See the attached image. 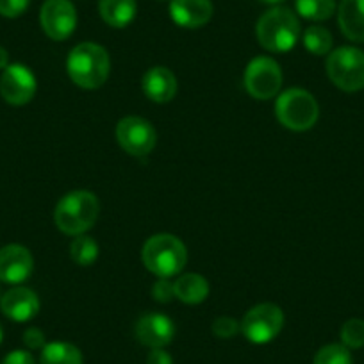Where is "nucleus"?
Wrapping results in <instances>:
<instances>
[{"mask_svg":"<svg viewBox=\"0 0 364 364\" xmlns=\"http://www.w3.org/2000/svg\"><path fill=\"white\" fill-rule=\"evenodd\" d=\"M66 72L72 82L82 90H97L109 77L111 58L102 45L79 43L66 59Z\"/></svg>","mask_w":364,"mask_h":364,"instance_id":"obj_1","label":"nucleus"},{"mask_svg":"<svg viewBox=\"0 0 364 364\" xmlns=\"http://www.w3.org/2000/svg\"><path fill=\"white\" fill-rule=\"evenodd\" d=\"M100 215V202L95 193L77 190L66 193L58 202L54 222L61 232L68 236H80L95 225Z\"/></svg>","mask_w":364,"mask_h":364,"instance_id":"obj_2","label":"nucleus"},{"mask_svg":"<svg viewBox=\"0 0 364 364\" xmlns=\"http://www.w3.org/2000/svg\"><path fill=\"white\" fill-rule=\"evenodd\" d=\"M255 34L262 48L268 52L291 50L300 38V22L295 13L288 8H273L259 18Z\"/></svg>","mask_w":364,"mask_h":364,"instance_id":"obj_3","label":"nucleus"},{"mask_svg":"<svg viewBox=\"0 0 364 364\" xmlns=\"http://www.w3.org/2000/svg\"><path fill=\"white\" fill-rule=\"evenodd\" d=\"M143 262L159 279L178 275L188 262L186 245L173 234H156L143 245Z\"/></svg>","mask_w":364,"mask_h":364,"instance_id":"obj_4","label":"nucleus"},{"mask_svg":"<svg viewBox=\"0 0 364 364\" xmlns=\"http://www.w3.org/2000/svg\"><path fill=\"white\" fill-rule=\"evenodd\" d=\"M275 114L286 129L304 132L314 127L318 117H320V107L309 91L302 90V87H291L279 95L277 104H275Z\"/></svg>","mask_w":364,"mask_h":364,"instance_id":"obj_5","label":"nucleus"},{"mask_svg":"<svg viewBox=\"0 0 364 364\" xmlns=\"http://www.w3.org/2000/svg\"><path fill=\"white\" fill-rule=\"evenodd\" d=\"M327 75L336 87L353 93L364 87V52L355 47H339L327 58Z\"/></svg>","mask_w":364,"mask_h":364,"instance_id":"obj_6","label":"nucleus"},{"mask_svg":"<svg viewBox=\"0 0 364 364\" xmlns=\"http://www.w3.org/2000/svg\"><path fill=\"white\" fill-rule=\"evenodd\" d=\"M284 327V313L277 304H257L245 314L241 332L254 345L273 341Z\"/></svg>","mask_w":364,"mask_h":364,"instance_id":"obj_7","label":"nucleus"},{"mask_svg":"<svg viewBox=\"0 0 364 364\" xmlns=\"http://www.w3.org/2000/svg\"><path fill=\"white\" fill-rule=\"evenodd\" d=\"M245 87L254 99L269 100L282 87V70L272 58H255L245 70Z\"/></svg>","mask_w":364,"mask_h":364,"instance_id":"obj_8","label":"nucleus"},{"mask_svg":"<svg viewBox=\"0 0 364 364\" xmlns=\"http://www.w3.org/2000/svg\"><path fill=\"white\" fill-rule=\"evenodd\" d=\"M117 139L131 156H146L157 143V132L149 120L141 117H125L117 125Z\"/></svg>","mask_w":364,"mask_h":364,"instance_id":"obj_9","label":"nucleus"},{"mask_svg":"<svg viewBox=\"0 0 364 364\" xmlns=\"http://www.w3.org/2000/svg\"><path fill=\"white\" fill-rule=\"evenodd\" d=\"M36 77L26 65H9L0 75V95L11 106H26L36 95Z\"/></svg>","mask_w":364,"mask_h":364,"instance_id":"obj_10","label":"nucleus"},{"mask_svg":"<svg viewBox=\"0 0 364 364\" xmlns=\"http://www.w3.org/2000/svg\"><path fill=\"white\" fill-rule=\"evenodd\" d=\"M45 34L54 41H65L77 27V11L70 0H45L40 11Z\"/></svg>","mask_w":364,"mask_h":364,"instance_id":"obj_11","label":"nucleus"},{"mask_svg":"<svg viewBox=\"0 0 364 364\" xmlns=\"http://www.w3.org/2000/svg\"><path fill=\"white\" fill-rule=\"evenodd\" d=\"M34 259L29 248L22 245H6L0 248V281L6 284H20L31 277Z\"/></svg>","mask_w":364,"mask_h":364,"instance_id":"obj_12","label":"nucleus"},{"mask_svg":"<svg viewBox=\"0 0 364 364\" xmlns=\"http://www.w3.org/2000/svg\"><path fill=\"white\" fill-rule=\"evenodd\" d=\"M136 339L141 345L152 348H164L170 345L171 339L175 336V325L168 316L159 313H149L143 314L138 321H136Z\"/></svg>","mask_w":364,"mask_h":364,"instance_id":"obj_13","label":"nucleus"},{"mask_svg":"<svg viewBox=\"0 0 364 364\" xmlns=\"http://www.w3.org/2000/svg\"><path fill=\"white\" fill-rule=\"evenodd\" d=\"M0 309L9 320L29 321L40 313V299L33 289L16 286L0 299Z\"/></svg>","mask_w":364,"mask_h":364,"instance_id":"obj_14","label":"nucleus"},{"mask_svg":"<svg viewBox=\"0 0 364 364\" xmlns=\"http://www.w3.org/2000/svg\"><path fill=\"white\" fill-rule=\"evenodd\" d=\"M170 16L178 27L198 29L213 18L211 0H170Z\"/></svg>","mask_w":364,"mask_h":364,"instance_id":"obj_15","label":"nucleus"},{"mask_svg":"<svg viewBox=\"0 0 364 364\" xmlns=\"http://www.w3.org/2000/svg\"><path fill=\"white\" fill-rule=\"evenodd\" d=\"M143 91L152 102L166 104L177 95V79L166 66H154L143 75Z\"/></svg>","mask_w":364,"mask_h":364,"instance_id":"obj_16","label":"nucleus"},{"mask_svg":"<svg viewBox=\"0 0 364 364\" xmlns=\"http://www.w3.org/2000/svg\"><path fill=\"white\" fill-rule=\"evenodd\" d=\"M338 23L350 41L364 43V0H341Z\"/></svg>","mask_w":364,"mask_h":364,"instance_id":"obj_17","label":"nucleus"},{"mask_svg":"<svg viewBox=\"0 0 364 364\" xmlns=\"http://www.w3.org/2000/svg\"><path fill=\"white\" fill-rule=\"evenodd\" d=\"M99 11L104 22L114 29H124L138 13L136 0H99Z\"/></svg>","mask_w":364,"mask_h":364,"instance_id":"obj_18","label":"nucleus"},{"mask_svg":"<svg viewBox=\"0 0 364 364\" xmlns=\"http://www.w3.org/2000/svg\"><path fill=\"white\" fill-rule=\"evenodd\" d=\"M173 289L175 299L195 306V304H202L208 299L209 282L198 273H184L173 282Z\"/></svg>","mask_w":364,"mask_h":364,"instance_id":"obj_19","label":"nucleus"},{"mask_svg":"<svg viewBox=\"0 0 364 364\" xmlns=\"http://www.w3.org/2000/svg\"><path fill=\"white\" fill-rule=\"evenodd\" d=\"M82 352L72 343L55 341L41 348L40 364H82Z\"/></svg>","mask_w":364,"mask_h":364,"instance_id":"obj_20","label":"nucleus"},{"mask_svg":"<svg viewBox=\"0 0 364 364\" xmlns=\"http://www.w3.org/2000/svg\"><path fill=\"white\" fill-rule=\"evenodd\" d=\"M70 257L79 266H91L99 259V243L91 236L80 234L70 245Z\"/></svg>","mask_w":364,"mask_h":364,"instance_id":"obj_21","label":"nucleus"},{"mask_svg":"<svg viewBox=\"0 0 364 364\" xmlns=\"http://www.w3.org/2000/svg\"><path fill=\"white\" fill-rule=\"evenodd\" d=\"M300 16L313 22H323L336 13V0H295Z\"/></svg>","mask_w":364,"mask_h":364,"instance_id":"obj_22","label":"nucleus"},{"mask_svg":"<svg viewBox=\"0 0 364 364\" xmlns=\"http://www.w3.org/2000/svg\"><path fill=\"white\" fill-rule=\"evenodd\" d=\"M332 34L328 29L320 26H311L309 29L304 33V47L307 52L314 55H328L332 50Z\"/></svg>","mask_w":364,"mask_h":364,"instance_id":"obj_23","label":"nucleus"},{"mask_svg":"<svg viewBox=\"0 0 364 364\" xmlns=\"http://www.w3.org/2000/svg\"><path fill=\"white\" fill-rule=\"evenodd\" d=\"M313 364H352V355L345 345L332 343L318 350Z\"/></svg>","mask_w":364,"mask_h":364,"instance_id":"obj_24","label":"nucleus"},{"mask_svg":"<svg viewBox=\"0 0 364 364\" xmlns=\"http://www.w3.org/2000/svg\"><path fill=\"white\" fill-rule=\"evenodd\" d=\"M341 345L346 348H363L364 346V320L359 318H352V320L345 321L341 327Z\"/></svg>","mask_w":364,"mask_h":364,"instance_id":"obj_25","label":"nucleus"},{"mask_svg":"<svg viewBox=\"0 0 364 364\" xmlns=\"http://www.w3.org/2000/svg\"><path fill=\"white\" fill-rule=\"evenodd\" d=\"M211 328H213V334H215L216 338L230 339L241 331V323L230 316H220L213 321Z\"/></svg>","mask_w":364,"mask_h":364,"instance_id":"obj_26","label":"nucleus"},{"mask_svg":"<svg viewBox=\"0 0 364 364\" xmlns=\"http://www.w3.org/2000/svg\"><path fill=\"white\" fill-rule=\"evenodd\" d=\"M31 0H0V15L6 18H16L29 8Z\"/></svg>","mask_w":364,"mask_h":364,"instance_id":"obj_27","label":"nucleus"},{"mask_svg":"<svg viewBox=\"0 0 364 364\" xmlns=\"http://www.w3.org/2000/svg\"><path fill=\"white\" fill-rule=\"evenodd\" d=\"M152 296L154 300H157L159 304H168L175 299V289L171 282H168V279H159L156 284L152 286Z\"/></svg>","mask_w":364,"mask_h":364,"instance_id":"obj_28","label":"nucleus"},{"mask_svg":"<svg viewBox=\"0 0 364 364\" xmlns=\"http://www.w3.org/2000/svg\"><path fill=\"white\" fill-rule=\"evenodd\" d=\"M23 343H26L27 348L31 350H38V348H43L45 346V334L43 331L36 327H31L23 332Z\"/></svg>","mask_w":364,"mask_h":364,"instance_id":"obj_29","label":"nucleus"},{"mask_svg":"<svg viewBox=\"0 0 364 364\" xmlns=\"http://www.w3.org/2000/svg\"><path fill=\"white\" fill-rule=\"evenodd\" d=\"M2 364H36V360L26 350H13L11 353L4 357Z\"/></svg>","mask_w":364,"mask_h":364,"instance_id":"obj_30","label":"nucleus"},{"mask_svg":"<svg viewBox=\"0 0 364 364\" xmlns=\"http://www.w3.org/2000/svg\"><path fill=\"white\" fill-rule=\"evenodd\" d=\"M146 364H173L171 355L163 348H152L149 357H146Z\"/></svg>","mask_w":364,"mask_h":364,"instance_id":"obj_31","label":"nucleus"},{"mask_svg":"<svg viewBox=\"0 0 364 364\" xmlns=\"http://www.w3.org/2000/svg\"><path fill=\"white\" fill-rule=\"evenodd\" d=\"M9 66V55L4 47H0V70H4Z\"/></svg>","mask_w":364,"mask_h":364,"instance_id":"obj_32","label":"nucleus"},{"mask_svg":"<svg viewBox=\"0 0 364 364\" xmlns=\"http://www.w3.org/2000/svg\"><path fill=\"white\" fill-rule=\"evenodd\" d=\"M259 2H262V4H279L282 0H259Z\"/></svg>","mask_w":364,"mask_h":364,"instance_id":"obj_33","label":"nucleus"},{"mask_svg":"<svg viewBox=\"0 0 364 364\" xmlns=\"http://www.w3.org/2000/svg\"><path fill=\"white\" fill-rule=\"evenodd\" d=\"M2 339H4V331H2V325H0V343H2Z\"/></svg>","mask_w":364,"mask_h":364,"instance_id":"obj_34","label":"nucleus"}]
</instances>
